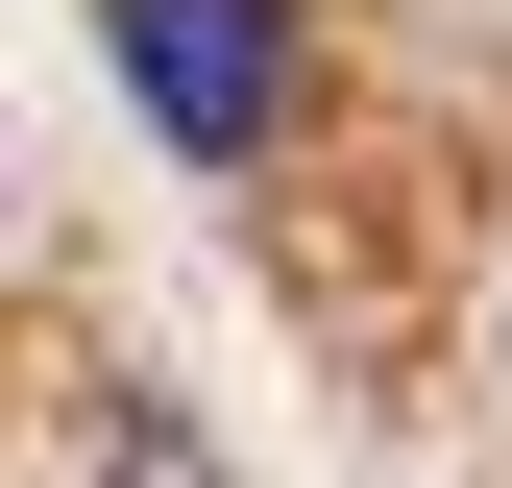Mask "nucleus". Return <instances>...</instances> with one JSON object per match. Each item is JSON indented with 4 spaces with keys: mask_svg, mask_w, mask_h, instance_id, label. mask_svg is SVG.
Wrapping results in <instances>:
<instances>
[{
    "mask_svg": "<svg viewBox=\"0 0 512 488\" xmlns=\"http://www.w3.org/2000/svg\"><path fill=\"white\" fill-rule=\"evenodd\" d=\"M98 49H122V98H147L196 171H269L293 147V0H98Z\"/></svg>",
    "mask_w": 512,
    "mask_h": 488,
    "instance_id": "1",
    "label": "nucleus"
},
{
    "mask_svg": "<svg viewBox=\"0 0 512 488\" xmlns=\"http://www.w3.org/2000/svg\"><path fill=\"white\" fill-rule=\"evenodd\" d=\"M98 488H220V440H196L171 391H122V415H98Z\"/></svg>",
    "mask_w": 512,
    "mask_h": 488,
    "instance_id": "2",
    "label": "nucleus"
}]
</instances>
